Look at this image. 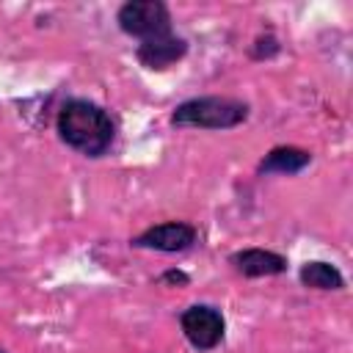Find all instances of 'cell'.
<instances>
[{
    "instance_id": "6da1fadb",
    "label": "cell",
    "mask_w": 353,
    "mask_h": 353,
    "mask_svg": "<svg viewBox=\"0 0 353 353\" xmlns=\"http://www.w3.org/2000/svg\"><path fill=\"white\" fill-rule=\"evenodd\" d=\"M58 141L88 160H99L113 149L116 121L113 116L94 99L66 97L55 113Z\"/></svg>"
},
{
    "instance_id": "7a4b0ae2",
    "label": "cell",
    "mask_w": 353,
    "mask_h": 353,
    "mask_svg": "<svg viewBox=\"0 0 353 353\" xmlns=\"http://www.w3.org/2000/svg\"><path fill=\"white\" fill-rule=\"evenodd\" d=\"M251 116V105L240 97H223V94H204L182 99L168 121L179 130H234L245 124Z\"/></svg>"
},
{
    "instance_id": "3957f363",
    "label": "cell",
    "mask_w": 353,
    "mask_h": 353,
    "mask_svg": "<svg viewBox=\"0 0 353 353\" xmlns=\"http://www.w3.org/2000/svg\"><path fill=\"white\" fill-rule=\"evenodd\" d=\"M116 25L124 36L146 41L165 33H174L171 8L163 0H127L116 11Z\"/></svg>"
},
{
    "instance_id": "277c9868",
    "label": "cell",
    "mask_w": 353,
    "mask_h": 353,
    "mask_svg": "<svg viewBox=\"0 0 353 353\" xmlns=\"http://www.w3.org/2000/svg\"><path fill=\"white\" fill-rule=\"evenodd\" d=\"M176 320L185 342L199 353L215 350L226 336V317L212 303H190L179 312Z\"/></svg>"
},
{
    "instance_id": "5b68a950",
    "label": "cell",
    "mask_w": 353,
    "mask_h": 353,
    "mask_svg": "<svg viewBox=\"0 0 353 353\" xmlns=\"http://www.w3.org/2000/svg\"><path fill=\"white\" fill-rule=\"evenodd\" d=\"M196 240H199V229L190 221H163L130 237V245L143 251H157V254H182L193 248Z\"/></svg>"
},
{
    "instance_id": "8992f818",
    "label": "cell",
    "mask_w": 353,
    "mask_h": 353,
    "mask_svg": "<svg viewBox=\"0 0 353 353\" xmlns=\"http://www.w3.org/2000/svg\"><path fill=\"white\" fill-rule=\"evenodd\" d=\"M190 44L185 36H176V33H165V36H157V39H146V41H138L135 47V61L149 69V72H165L171 69L174 63H179L185 55H188Z\"/></svg>"
},
{
    "instance_id": "52a82bcc",
    "label": "cell",
    "mask_w": 353,
    "mask_h": 353,
    "mask_svg": "<svg viewBox=\"0 0 353 353\" xmlns=\"http://www.w3.org/2000/svg\"><path fill=\"white\" fill-rule=\"evenodd\" d=\"M232 265L234 273H240L243 279H268V276H284L290 262L284 254L273 251V248H237L229 254L226 259Z\"/></svg>"
},
{
    "instance_id": "ba28073f",
    "label": "cell",
    "mask_w": 353,
    "mask_h": 353,
    "mask_svg": "<svg viewBox=\"0 0 353 353\" xmlns=\"http://www.w3.org/2000/svg\"><path fill=\"white\" fill-rule=\"evenodd\" d=\"M314 154L303 146L295 143H279L273 149H268L259 163H256V176H270V174H284V176H295L301 171H306L312 165Z\"/></svg>"
},
{
    "instance_id": "9c48e42d",
    "label": "cell",
    "mask_w": 353,
    "mask_h": 353,
    "mask_svg": "<svg viewBox=\"0 0 353 353\" xmlns=\"http://www.w3.org/2000/svg\"><path fill=\"white\" fill-rule=\"evenodd\" d=\"M298 281L306 290H320V292H339L345 290V276L334 262L325 259H309L298 268Z\"/></svg>"
},
{
    "instance_id": "30bf717a",
    "label": "cell",
    "mask_w": 353,
    "mask_h": 353,
    "mask_svg": "<svg viewBox=\"0 0 353 353\" xmlns=\"http://www.w3.org/2000/svg\"><path fill=\"white\" fill-rule=\"evenodd\" d=\"M281 52V39L273 30H262L254 36V41L248 44V58L251 61H270Z\"/></svg>"
},
{
    "instance_id": "8fae6325",
    "label": "cell",
    "mask_w": 353,
    "mask_h": 353,
    "mask_svg": "<svg viewBox=\"0 0 353 353\" xmlns=\"http://www.w3.org/2000/svg\"><path fill=\"white\" fill-rule=\"evenodd\" d=\"M157 284H163V287H190V276L182 268H165L157 276Z\"/></svg>"
},
{
    "instance_id": "7c38bea8",
    "label": "cell",
    "mask_w": 353,
    "mask_h": 353,
    "mask_svg": "<svg viewBox=\"0 0 353 353\" xmlns=\"http://www.w3.org/2000/svg\"><path fill=\"white\" fill-rule=\"evenodd\" d=\"M0 353H6V350H3V347H0Z\"/></svg>"
}]
</instances>
